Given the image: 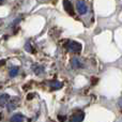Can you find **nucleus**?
Instances as JSON below:
<instances>
[{
    "label": "nucleus",
    "mask_w": 122,
    "mask_h": 122,
    "mask_svg": "<svg viewBox=\"0 0 122 122\" xmlns=\"http://www.w3.org/2000/svg\"><path fill=\"white\" fill-rule=\"evenodd\" d=\"M84 118H85V112H81V110H77L76 112H74V114L72 115L70 120L72 122H80L84 120Z\"/></svg>",
    "instance_id": "obj_2"
},
{
    "label": "nucleus",
    "mask_w": 122,
    "mask_h": 122,
    "mask_svg": "<svg viewBox=\"0 0 122 122\" xmlns=\"http://www.w3.org/2000/svg\"><path fill=\"white\" fill-rule=\"evenodd\" d=\"M30 47H31V45H30V43H29V42H28L27 44H26L25 49H26V51H29V53H33V51H34V49H31V48H30Z\"/></svg>",
    "instance_id": "obj_11"
},
{
    "label": "nucleus",
    "mask_w": 122,
    "mask_h": 122,
    "mask_svg": "<svg viewBox=\"0 0 122 122\" xmlns=\"http://www.w3.org/2000/svg\"><path fill=\"white\" fill-rule=\"evenodd\" d=\"M25 120V118H24V116L21 114H15V115H13L12 117H11V121H13V122H21V121H24Z\"/></svg>",
    "instance_id": "obj_9"
},
{
    "label": "nucleus",
    "mask_w": 122,
    "mask_h": 122,
    "mask_svg": "<svg viewBox=\"0 0 122 122\" xmlns=\"http://www.w3.org/2000/svg\"><path fill=\"white\" fill-rule=\"evenodd\" d=\"M49 87H51V89L53 91L58 90V89H60L62 87V82L59 81V80H53V81L49 82Z\"/></svg>",
    "instance_id": "obj_6"
},
{
    "label": "nucleus",
    "mask_w": 122,
    "mask_h": 122,
    "mask_svg": "<svg viewBox=\"0 0 122 122\" xmlns=\"http://www.w3.org/2000/svg\"><path fill=\"white\" fill-rule=\"evenodd\" d=\"M10 95L9 94H1L0 95V105H1V107H3L4 105H6L8 104V102L10 101Z\"/></svg>",
    "instance_id": "obj_8"
},
{
    "label": "nucleus",
    "mask_w": 122,
    "mask_h": 122,
    "mask_svg": "<svg viewBox=\"0 0 122 122\" xmlns=\"http://www.w3.org/2000/svg\"><path fill=\"white\" fill-rule=\"evenodd\" d=\"M76 9H77L78 13L81 15L86 14L87 11H88V6H87L86 2L81 1V0H80V1H77V3H76Z\"/></svg>",
    "instance_id": "obj_3"
},
{
    "label": "nucleus",
    "mask_w": 122,
    "mask_h": 122,
    "mask_svg": "<svg viewBox=\"0 0 122 122\" xmlns=\"http://www.w3.org/2000/svg\"><path fill=\"white\" fill-rule=\"evenodd\" d=\"M58 119H59V120H65V118H64V117H62V116H58Z\"/></svg>",
    "instance_id": "obj_14"
},
{
    "label": "nucleus",
    "mask_w": 122,
    "mask_h": 122,
    "mask_svg": "<svg viewBox=\"0 0 122 122\" xmlns=\"http://www.w3.org/2000/svg\"><path fill=\"white\" fill-rule=\"evenodd\" d=\"M32 69H33L34 71H36V74H40L41 72L43 71V69H42V67H38V65H34V66L32 67Z\"/></svg>",
    "instance_id": "obj_12"
},
{
    "label": "nucleus",
    "mask_w": 122,
    "mask_h": 122,
    "mask_svg": "<svg viewBox=\"0 0 122 122\" xmlns=\"http://www.w3.org/2000/svg\"><path fill=\"white\" fill-rule=\"evenodd\" d=\"M64 47L67 51H70V53H74V54L80 53L81 49H82V45L80 44V43L76 42V41H72V40L67 41V42L64 44Z\"/></svg>",
    "instance_id": "obj_1"
},
{
    "label": "nucleus",
    "mask_w": 122,
    "mask_h": 122,
    "mask_svg": "<svg viewBox=\"0 0 122 122\" xmlns=\"http://www.w3.org/2000/svg\"><path fill=\"white\" fill-rule=\"evenodd\" d=\"M32 97H33V93H29V94L27 95V99L28 100H32Z\"/></svg>",
    "instance_id": "obj_13"
},
{
    "label": "nucleus",
    "mask_w": 122,
    "mask_h": 122,
    "mask_svg": "<svg viewBox=\"0 0 122 122\" xmlns=\"http://www.w3.org/2000/svg\"><path fill=\"white\" fill-rule=\"evenodd\" d=\"M19 103V99L16 97H11L10 101L8 102V104H6V108H8V110H13L16 108V106L18 105Z\"/></svg>",
    "instance_id": "obj_4"
},
{
    "label": "nucleus",
    "mask_w": 122,
    "mask_h": 122,
    "mask_svg": "<svg viewBox=\"0 0 122 122\" xmlns=\"http://www.w3.org/2000/svg\"><path fill=\"white\" fill-rule=\"evenodd\" d=\"M71 64H72V67L73 69H80V67H82L84 65H82V63L79 61L78 58H73V59L71 60Z\"/></svg>",
    "instance_id": "obj_7"
},
{
    "label": "nucleus",
    "mask_w": 122,
    "mask_h": 122,
    "mask_svg": "<svg viewBox=\"0 0 122 122\" xmlns=\"http://www.w3.org/2000/svg\"><path fill=\"white\" fill-rule=\"evenodd\" d=\"M63 6H64V10L70 15H74V8L70 0H63Z\"/></svg>",
    "instance_id": "obj_5"
},
{
    "label": "nucleus",
    "mask_w": 122,
    "mask_h": 122,
    "mask_svg": "<svg viewBox=\"0 0 122 122\" xmlns=\"http://www.w3.org/2000/svg\"><path fill=\"white\" fill-rule=\"evenodd\" d=\"M17 73H18V69H17L16 66H13L10 69V76L11 77H15V76L17 75Z\"/></svg>",
    "instance_id": "obj_10"
}]
</instances>
